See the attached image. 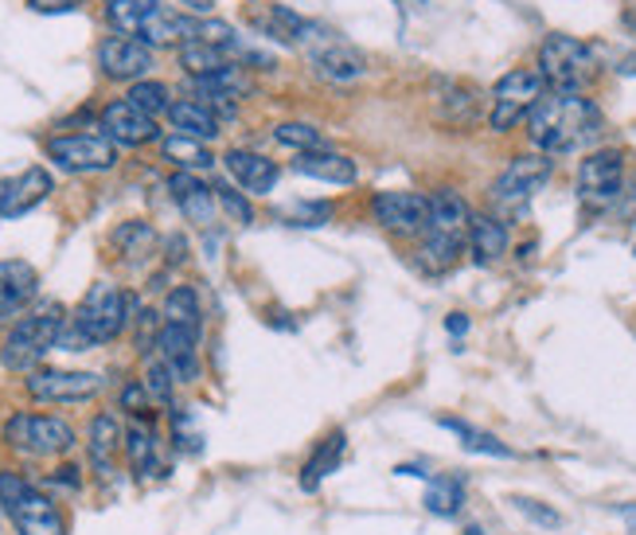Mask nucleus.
<instances>
[{
	"label": "nucleus",
	"instance_id": "nucleus-32",
	"mask_svg": "<svg viewBox=\"0 0 636 535\" xmlns=\"http://www.w3.org/2000/svg\"><path fill=\"white\" fill-rule=\"evenodd\" d=\"M426 508L434 512V516H457L465 504V485L457 477H438L434 473L430 480H426Z\"/></svg>",
	"mask_w": 636,
	"mask_h": 535
},
{
	"label": "nucleus",
	"instance_id": "nucleus-43",
	"mask_svg": "<svg viewBox=\"0 0 636 535\" xmlns=\"http://www.w3.org/2000/svg\"><path fill=\"white\" fill-rule=\"evenodd\" d=\"M36 12H74L82 0H28Z\"/></svg>",
	"mask_w": 636,
	"mask_h": 535
},
{
	"label": "nucleus",
	"instance_id": "nucleus-19",
	"mask_svg": "<svg viewBox=\"0 0 636 535\" xmlns=\"http://www.w3.org/2000/svg\"><path fill=\"white\" fill-rule=\"evenodd\" d=\"M168 192H172V204L180 208V216L188 219L191 227H211L216 224V188L203 185L196 172H176L168 180Z\"/></svg>",
	"mask_w": 636,
	"mask_h": 535
},
{
	"label": "nucleus",
	"instance_id": "nucleus-35",
	"mask_svg": "<svg viewBox=\"0 0 636 535\" xmlns=\"http://www.w3.org/2000/svg\"><path fill=\"white\" fill-rule=\"evenodd\" d=\"M152 242H157V231H152L149 224H141V219H129V224H121L118 231H113V247H118L129 262L149 255Z\"/></svg>",
	"mask_w": 636,
	"mask_h": 535
},
{
	"label": "nucleus",
	"instance_id": "nucleus-6",
	"mask_svg": "<svg viewBox=\"0 0 636 535\" xmlns=\"http://www.w3.org/2000/svg\"><path fill=\"white\" fill-rule=\"evenodd\" d=\"M4 446L28 457H63L74 449V426L56 415H12L4 423Z\"/></svg>",
	"mask_w": 636,
	"mask_h": 535
},
{
	"label": "nucleus",
	"instance_id": "nucleus-44",
	"mask_svg": "<svg viewBox=\"0 0 636 535\" xmlns=\"http://www.w3.org/2000/svg\"><path fill=\"white\" fill-rule=\"evenodd\" d=\"M446 328H449L454 336H465V333H469V317H465V313H449V317H446Z\"/></svg>",
	"mask_w": 636,
	"mask_h": 535
},
{
	"label": "nucleus",
	"instance_id": "nucleus-15",
	"mask_svg": "<svg viewBox=\"0 0 636 535\" xmlns=\"http://www.w3.org/2000/svg\"><path fill=\"white\" fill-rule=\"evenodd\" d=\"M152 356L168 364L176 384H196L199 379V333L176 325H160L157 328V344H152Z\"/></svg>",
	"mask_w": 636,
	"mask_h": 535
},
{
	"label": "nucleus",
	"instance_id": "nucleus-45",
	"mask_svg": "<svg viewBox=\"0 0 636 535\" xmlns=\"http://www.w3.org/2000/svg\"><path fill=\"white\" fill-rule=\"evenodd\" d=\"M56 480H59V485H67V488H79V469H74V465H63V469L56 473Z\"/></svg>",
	"mask_w": 636,
	"mask_h": 535
},
{
	"label": "nucleus",
	"instance_id": "nucleus-38",
	"mask_svg": "<svg viewBox=\"0 0 636 535\" xmlns=\"http://www.w3.org/2000/svg\"><path fill=\"white\" fill-rule=\"evenodd\" d=\"M141 387H145V395L157 403V407H168V403H172L176 379H172V371H168V364L160 360V356H149V364H145V376H141Z\"/></svg>",
	"mask_w": 636,
	"mask_h": 535
},
{
	"label": "nucleus",
	"instance_id": "nucleus-22",
	"mask_svg": "<svg viewBox=\"0 0 636 535\" xmlns=\"http://www.w3.org/2000/svg\"><path fill=\"white\" fill-rule=\"evenodd\" d=\"M294 172L297 176H309V180H320V185H336V188H348L356 185V160L344 157L336 149H312V152H297L294 160Z\"/></svg>",
	"mask_w": 636,
	"mask_h": 535
},
{
	"label": "nucleus",
	"instance_id": "nucleus-18",
	"mask_svg": "<svg viewBox=\"0 0 636 535\" xmlns=\"http://www.w3.org/2000/svg\"><path fill=\"white\" fill-rule=\"evenodd\" d=\"M309 63H312V71H317V79H325V82H359L367 75V59L359 56L351 43H344V40H320L317 48L309 51Z\"/></svg>",
	"mask_w": 636,
	"mask_h": 535
},
{
	"label": "nucleus",
	"instance_id": "nucleus-25",
	"mask_svg": "<svg viewBox=\"0 0 636 535\" xmlns=\"http://www.w3.org/2000/svg\"><path fill=\"white\" fill-rule=\"evenodd\" d=\"M160 157L176 168V172H211L216 157L207 149V141H196V137H183V133H168L160 137Z\"/></svg>",
	"mask_w": 636,
	"mask_h": 535
},
{
	"label": "nucleus",
	"instance_id": "nucleus-26",
	"mask_svg": "<svg viewBox=\"0 0 636 535\" xmlns=\"http://www.w3.org/2000/svg\"><path fill=\"white\" fill-rule=\"evenodd\" d=\"M168 121H172V133L196 137V141H216L219 137V118L196 98H180V102L168 106Z\"/></svg>",
	"mask_w": 636,
	"mask_h": 535
},
{
	"label": "nucleus",
	"instance_id": "nucleus-11",
	"mask_svg": "<svg viewBox=\"0 0 636 535\" xmlns=\"http://www.w3.org/2000/svg\"><path fill=\"white\" fill-rule=\"evenodd\" d=\"M48 157L67 172H110L118 165V145L98 133H63L48 141Z\"/></svg>",
	"mask_w": 636,
	"mask_h": 535
},
{
	"label": "nucleus",
	"instance_id": "nucleus-36",
	"mask_svg": "<svg viewBox=\"0 0 636 535\" xmlns=\"http://www.w3.org/2000/svg\"><path fill=\"white\" fill-rule=\"evenodd\" d=\"M274 141L297 152L325 149V137H320V129L309 126V121H281V126H274Z\"/></svg>",
	"mask_w": 636,
	"mask_h": 535
},
{
	"label": "nucleus",
	"instance_id": "nucleus-29",
	"mask_svg": "<svg viewBox=\"0 0 636 535\" xmlns=\"http://www.w3.org/2000/svg\"><path fill=\"white\" fill-rule=\"evenodd\" d=\"M340 457H344V430H336V434H328V438L312 449L309 462L301 465V488H305V493H317L320 480H325L328 473L340 465Z\"/></svg>",
	"mask_w": 636,
	"mask_h": 535
},
{
	"label": "nucleus",
	"instance_id": "nucleus-40",
	"mask_svg": "<svg viewBox=\"0 0 636 535\" xmlns=\"http://www.w3.org/2000/svg\"><path fill=\"white\" fill-rule=\"evenodd\" d=\"M216 200H219V208H223L227 216L235 219V224H242V227L255 224V208H250V200L239 192V188H231V185H216Z\"/></svg>",
	"mask_w": 636,
	"mask_h": 535
},
{
	"label": "nucleus",
	"instance_id": "nucleus-30",
	"mask_svg": "<svg viewBox=\"0 0 636 535\" xmlns=\"http://www.w3.org/2000/svg\"><path fill=\"white\" fill-rule=\"evenodd\" d=\"M180 67L191 75V79H211L216 71H223V67H231V59H227L223 48H211V43L203 40H188L180 43Z\"/></svg>",
	"mask_w": 636,
	"mask_h": 535
},
{
	"label": "nucleus",
	"instance_id": "nucleus-46",
	"mask_svg": "<svg viewBox=\"0 0 636 535\" xmlns=\"http://www.w3.org/2000/svg\"><path fill=\"white\" fill-rule=\"evenodd\" d=\"M180 4H188L191 12H211V9H216V0H180Z\"/></svg>",
	"mask_w": 636,
	"mask_h": 535
},
{
	"label": "nucleus",
	"instance_id": "nucleus-1",
	"mask_svg": "<svg viewBox=\"0 0 636 535\" xmlns=\"http://www.w3.org/2000/svg\"><path fill=\"white\" fill-rule=\"evenodd\" d=\"M597 133H602V110L586 95L547 90L535 102V110L527 113V137H531L535 149H543V157L586 149V145L597 141Z\"/></svg>",
	"mask_w": 636,
	"mask_h": 535
},
{
	"label": "nucleus",
	"instance_id": "nucleus-21",
	"mask_svg": "<svg viewBox=\"0 0 636 535\" xmlns=\"http://www.w3.org/2000/svg\"><path fill=\"white\" fill-rule=\"evenodd\" d=\"M469 204H465V196L457 192V188H438V192L430 196V227H426V235H441V239H461L469 242Z\"/></svg>",
	"mask_w": 636,
	"mask_h": 535
},
{
	"label": "nucleus",
	"instance_id": "nucleus-16",
	"mask_svg": "<svg viewBox=\"0 0 636 535\" xmlns=\"http://www.w3.org/2000/svg\"><path fill=\"white\" fill-rule=\"evenodd\" d=\"M98 126L106 129L102 137H110L113 145H149L160 137L157 118H149L145 110H137L129 98H113V102L98 113Z\"/></svg>",
	"mask_w": 636,
	"mask_h": 535
},
{
	"label": "nucleus",
	"instance_id": "nucleus-42",
	"mask_svg": "<svg viewBox=\"0 0 636 535\" xmlns=\"http://www.w3.org/2000/svg\"><path fill=\"white\" fill-rule=\"evenodd\" d=\"M149 395H145V387H141V379L137 384H129L126 392H121V407L129 410V415H149Z\"/></svg>",
	"mask_w": 636,
	"mask_h": 535
},
{
	"label": "nucleus",
	"instance_id": "nucleus-12",
	"mask_svg": "<svg viewBox=\"0 0 636 535\" xmlns=\"http://www.w3.org/2000/svg\"><path fill=\"white\" fill-rule=\"evenodd\" d=\"M28 395L36 403H87L106 387L98 371H63V368H36L24 379Z\"/></svg>",
	"mask_w": 636,
	"mask_h": 535
},
{
	"label": "nucleus",
	"instance_id": "nucleus-31",
	"mask_svg": "<svg viewBox=\"0 0 636 535\" xmlns=\"http://www.w3.org/2000/svg\"><path fill=\"white\" fill-rule=\"evenodd\" d=\"M157 9V0H110L106 4V17H110L113 32L118 36H133L141 32V24L149 20V12Z\"/></svg>",
	"mask_w": 636,
	"mask_h": 535
},
{
	"label": "nucleus",
	"instance_id": "nucleus-5",
	"mask_svg": "<svg viewBox=\"0 0 636 535\" xmlns=\"http://www.w3.org/2000/svg\"><path fill=\"white\" fill-rule=\"evenodd\" d=\"M539 75L558 95H582L597 79V56L574 36H547L539 48Z\"/></svg>",
	"mask_w": 636,
	"mask_h": 535
},
{
	"label": "nucleus",
	"instance_id": "nucleus-4",
	"mask_svg": "<svg viewBox=\"0 0 636 535\" xmlns=\"http://www.w3.org/2000/svg\"><path fill=\"white\" fill-rule=\"evenodd\" d=\"M0 508L17 524L20 535H67V519L59 504L20 473L0 469Z\"/></svg>",
	"mask_w": 636,
	"mask_h": 535
},
{
	"label": "nucleus",
	"instance_id": "nucleus-23",
	"mask_svg": "<svg viewBox=\"0 0 636 535\" xmlns=\"http://www.w3.org/2000/svg\"><path fill=\"white\" fill-rule=\"evenodd\" d=\"M118 449H126V430H121L118 415H95L90 418V430H87V454L90 462H95V469L102 473V477H110L113 473V457H118Z\"/></svg>",
	"mask_w": 636,
	"mask_h": 535
},
{
	"label": "nucleus",
	"instance_id": "nucleus-27",
	"mask_svg": "<svg viewBox=\"0 0 636 535\" xmlns=\"http://www.w3.org/2000/svg\"><path fill=\"white\" fill-rule=\"evenodd\" d=\"M469 250L480 266H493L508 255V227L496 216H473L469 219Z\"/></svg>",
	"mask_w": 636,
	"mask_h": 535
},
{
	"label": "nucleus",
	"instance_id": "nucleus-39",
	"mask_svg": "<svg viewBox=\"0 0 636 535\" xmlns=\"http://www.w3.org/2000/svg\"><path fill=\"white\" fill-rule=\"evenodd\" d=\"M286 219L294 227H325L328 219H332V204H325V200H297V204H289L286 208Z\"/></svg>",
	"mask_w": 636,
	"mask_h": 535
},
{
	"label": "nucleus",
	"instance_id": "nucleus-14",
	"mask_svg": "<svg viewBox=\"0 0 636 535\" xmlns=\"http://www.w3.org/2000/svg\"><path fill=\"white\" fill-rule=\"evenodd\" d=\"M51 188H56V180H51L48 168L40 165L24 168L20 176L0 185V219H20L28 211H36L51 196Z\"/></svg>",
	"mask_w": 636,
	"mask_h": 535
},
{
	"label": "nucleus",
	"instance_id": "nucleus-28",
	"mask_svg": "<svg viewBox=\"0 0 636 535\" xmlns=\"http://www.w3.org/2000/svg\"><path fill=\"white\" fill-rule=\"evenodd\" d=\"M160 325L188 328V333H203V305L191 286H176L160 305Z\"/></svg>",
	"mask_w": 636,
	"mask_h": 535
},
{
	"label": "nucleus",
	"instance_id": "nucleus-7",
	"mask_svg": "<svg viewBox=\"0 0 636 535\" xmlns=\"http://www.w3.org/2000/svg\"><path fill=\"white\" fill-rule=\"evenodd\" d=\"M543 95H547V82H543L539 71H531V67L508 71L493 87V110H488V126H493L496 133H508V129H516L519 121L535 110V102H539Z\"/></svg>",
	"mask_w": 636,
	"mask_h": 535
},
{
	"label": "nucleus",
	"instance_id": "nucleus-17",
	"mask_svg": "<svg viewBox=\"0 0 636 535\" xmlns=\"http://www.w3.org/2000/svg\"><path fill=\"white\" fill-rule=\"evenodd\" d=\"M40 294V274L24 258H4L0 262V320H12L28 309Z\"/></svg>",
	"mask_w": 636,
	"mask_h": 535
},
{
	"label": "nucleus",
	"instance_id": "nucleus-10",
	"mask_svg": "<svg viewBox=\"0 0 636 535\" xmlns=\"http://www.w3.org/2000/svg\"><path fill=\"white\" fill-rule=\"evenodd\" d=\"M371 216L382 231L398 235V239L426 235V227H430V196L406 192V188H395V192H375Z\"/></svg>",
	"mask_w": 636,
	"mask_h": 535
},
{
	"label": "nucleus",
	"instance_id": "nucleus-37",
	"mask_svg": "<svg viewBox=\"0 0 636 535\" xmlns=\"http://www.w3.org/2000/svg\"><path fill=\"white\" fill-rule=\"evenodd\" d=\"M126 98L137 106V110L149 113V118H160V113H168V106H172V95H168V87H165V82H157V79L133 82Z\"/></svg>",
	"mask_w": 636,
	"mask_h": 535
},
{
	"label": "nucleus",
	"instance_id": "nucleus-20",
	"mask_svg": "<svg viewBox=\"0 0 636 535\" xmlns=\"http://www.w3.org/2000/svg\"><path fill=\"white\" fill-rule=\"evenodd\" d=\"M223 165H227V172H231L235 185L250 196H270L274 185H278V176H281V168L274 165L270 157L250 152V149H231L223 157Z\"/></svg>",
	"mask_w": 636,
	"mask_h": 535
},
{
	"label": "nucleus",
	"instance_id": "nucleus-33",
	"mask_svg": "<svg viewBox=\"0 0 636 535\" xmlns=\"http://www.w3.org/2000/svg\"><path fill=\"white\" fill-rule=\"evenodd\" d=\"M441 426L446 430H454L457 438H461V446L469 449V454H485V457H516V449L504 446L500 438H493V434L477 430V426L469 423H457V418H441Z\"/></svg>",
	"mask_w": 636,
	"mask_h": 535
},
{
	"label": "nucleus",
	"instance_id": "nucleus-13",
	"mask_svg": "<svg viewBox=\"0 0 636 535\" xmlns=\"http://www.w3.org/2000/svg\"><path fill=\"white\" fill-rule=\"evenodd\" d=\"M98 67L113 82H141L152 67V48L133 36H110L98 43Z\"/></svg>",
	"mask_w": 636,
	"mask_h": 535
},
{
	"label": "nucleus",
	"instance_id": "nucleus-3",
	"mask_svg": "<svg viewBox=\"0 0 636 535\" xmlns=\"http://www.w3.org/2000/svg\"><path fill=\"white\" fill-rule=\"evenodd\" d=\"M63 325H67L63 305H56V301L40 305L36 313L20 317L17 325H12V333L4 336V344H0V364L9 371H28V376H32V371L43 364V356L59 344Z\"/></svg>",
	"mask_w": 636,
	"mask_h": 535
},
{
	"label": "nucleus",
	"instance_id": "nucleus-9",
	"mask_svg": "<svg viewBox=\"0 0 636 535\" xmlns=\"http://www.w3.org/2000/svg\"><path fill=\"white\" fill-rule=\"evenodd\" d=\"M550 172H555V160L543 157V152H527V157L508 160V168L493 180V204L519 211L543 185H547Z\"/></svg>",
	"mask_w": 636,
	"mask_h": 535
},
{
	"label": "nucleus",
	"instance_id": "nucleus-24",
	"mask_svg": "<svg viewBox=\"0 0 636 535\" xmlns=\"http://www.w3.org/2000/svg\"><path fill=\"white\" fill-rule=\"evenodd\" d=\"M126 454H129V469H133L137 480L149 477H165V462H160V442L152 434V426L133 423L126 430Z\"/></svg>",
	"mask_w": 636,
	"mask_h": 535
},
{
	"label": "nucleus",
	"instance_id": "nucleus-47",
	"mask_svg": "<svg viewBox=\"0 0 636 535\" xmlns=\"http://www.w3.org/2000/svg\"><path fill=\"white\" fill-rule=\"evenodd\" d=\"M106 4H110V0H106Z\"/></svg>",
	"mask_w": 636,
	"mask_h": 535
},
{
	"label": "nucleus",
	"instance_id": "nucleus-34",
	"mask_svg": "<svg viewBox=\"0 0 636 535\" xmlns=\"http://www.w3.org/2000/svg\"><path fill=\"white\" fill-rule=\"evenodd\" d=\"M438 102H441V118H446L449 126L465 129V126H473V121H477V90H473V87L454 82V87H449Z\"/></svg>",
	"mask_w": 636,
	"mask_h": 535
},
{
	"label": "nucleus",
	"instance_id": "nucleus-41",
	"mask_svg": "<svg viewBox=\"0 0 636 535\" xmlns=\"http://www.w3.org/2000/svg\"><path fill=\"white\" fill-rule=\"evenodd\" d=\"M511 504H516V508L524 512L527 519H535V524H543V527H558V524H563V516H558V512L550 508V504L531 501V496H516Z\"/></svg>",
	"mask_w": 636,
	"mask_h": 535
},
{
	"label": "nucleus",
	"instance_id": "nucleus-2",
	"mask_svg": "<svg viewBox=\"0 0 636 535\" xmlns=\"http://www.w3.org/2000/svg\"><path fill=\"white\" fill-rule=\"evenodd\" d=\"M129 317H133V297H126L118 286H110V281H95V286L87 289V297L79 301V309L67 317L56 348L90 351L98 348V344H110L121 336Z\"/></svg>",
	"mask_w": 636,
	"mask_h": 535
},
{
	"label": "nucleus",
	"instance_id": "nucleus-8",
	"mask_svg": "<svg viewBox=\"0 0 636 535\" xmlns=\"http://www.w3.org/2000/svg\"><path fill=\"white\" fill-rule=\"evenodd\" d=\"M620 188H625V157L617 149H597L578 165V200L589 211L613 208Z\"/></svg>",
	"mask_w": 636,
	"mask_h": 535
}]
</instances>
